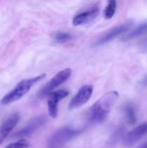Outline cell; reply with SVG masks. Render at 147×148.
I'll return each instance as SVG.
<instances>
[{
	"label": "cell",
	"mask_w": 147,
	"mask_h": 148,
	"mask_svg": "<svg viewBox=\"0 0 147 148\" xmlns=\"http://www.w3.org/2000/svg\"><path fill=\"white\" fill-rule=\"evenodd\" d=\"M119 96L120 95L117 91H110L98 99V101H96L88 110V121L92 124L103 123L116 104Z\"/></svg>",
	"instance_id": "1"
},
{
	"label": "cell",
	"mask_w": 147,
	"mask_h": 148,
	"mask_svg": "<svg viewBox=\"0 0 147 148\" xmlns=\"http://www.w3.org/2000/svg\"><path fill=\"white\" fill-rule=\"evenodd\" d=\"M45 76H46V75L42 74V75H40L35 76V77H31L29 79H24V80L19 82L11 91H10L7 95H5L2 98L1 103L3 105H8V104H10L12 102H15V101L20 100L31 89V88L35 84H36L38 82L42 80Z\"/></svg>",
	"instance_id": "2"
},
{
	"label": "cell",
	"mask_w": 147,
	"mask_h": 148,
	"mask_svg": "<svg viewBox=\"0 0 147 148\" xmlns=\"http://www.w3.org/2000/svg\"><path fill=\"white\" fill-rule=\"evenodd\" d=\"M85 128H75L72 127H64L55 131L49 139L48 147L49 148H59L69 140L83 133Z\"/></svg>",
	"instance_id": "3"
},
{
	"label": "cell",
	"mask_w": 147,
	"mask_h": 148,
	"mask_svg": "<svg viewBox=\"0 0 147 148\" xmlns=\"http://www.w3.org/2000/svg\"><path fill=\"white\" fill-rule=\"evenodd\" d=\"M71 75H72V69L69 68H67V69L60 71L43 87V88L41 90L39 95L41 97H43L45 95H49L54 89H55L57 87H59L60 85L64 83L67 80H68V78L71 76Z\"/></svg>",
	"instance_id": "4"
},
{
	"label": "cell",
	"mask_w": 147,
	"mask_h": 148,
	"mask_svg": "<svg viewBox=\"0 0 147 148\" xmlns=\"http://www.w3.org/2000/svg\"><path fill=\"white\" fill-rule=\"evenodd\" d=\"M94 92V87L92 85H84L82 86L77 94L72 98V100L69 102L68 108L70 110L78 108L84 104H86L89 99L91 98Z\"/></svg>",
	"instance_id": "5"
},
{
	"label": "cell",
	"mask_w": 147,
	"mask_h": 148,
	"mask_svg": "<svg viewBox=\"0 0 147 148\" xmlns=\"http://www.w3.org/2000/svg\"><path fill=\"white\" fill-rule=\"evenodd\" d=\"M68 92L67 90H57L55 92H51L49 95L48 97V101H47V105H48V112L50 117L52 118H56L57 114H58V104L59 102L66 98L68 95Z\"/></svg>",
	"instance_id": "6"
},
{
	"label": "cell",
	"mask_w": 147,
	"mask_h": 148,
	"mask_svg": "<svg viewBox=\"0 0 147 148\" xmlns=\"http://www.w3.org/2000/svg\"><path fill=\"white\" fill-rule=\"evenodd\" d=\"M46 121H47V119L43 115H40V116L33 118L31 121H29V122L25 127H23L21 130L16 132L15 134L14 137L21 138V137H26V136L32 134L35 131H36L38 128H40L46 122Z\"/></svg>",
	"instance_id": "7"
},
{
	"label": "cell",
	"mask_w": 147,
	"mask_h": 148,
	"mask_svg": "<svg viewBox=\"0 0 147 148\" xmlns=\"http://www.w3.org/2000/svg\"><path fill=\"white\" fill-rule=\"evenodd\" d=\"M147 134V122H145L134 129L129 131L124 137V145L126 147H131L138 142L141 138H143Z\"/></svg>",
	"instance_id": "8"
},
{
	"label": "cell",
	"mask_w": 147,
	"mask_h": 148,
	"mask_svg": "<svg viewBox=\"0 0 147 148\" xmlns=\"http://www.w3.org/2000/svg\"><path fill=\"white\" fill-rule=\"evenodd\" d=\"M20 120L19 114L16 113L10 115L1 125H0V144H2L6 138L10 135L13 128L17 125Z\"/></svg>",
	"instance_id": "9"
},
{
	"label": "cell",
	"mask_w": 147,
	"mask_h": 148,
	"mask_svg": "<svg viewBox=\"0 0 147 148\" xmlns=\"http://www.w3.org/2000/svg\"><path fill=\"white\" fill-rule=\"evenodd\" d=\"M131 23H126V24H122V25H120V26H117V27H114L112 29L108 30L107 33H105L98 41L97 42L95 43V45H102L104 43H107L108 42H110L111 40L114 39L116 36H120V34L124 33L126 30H127L130 27Z\"/></svg>",
	"instance_id": "10"
},
{
	"label": "cell",
	"mask_w": 147,
	"mask_h": 148,
	"mask_svg": "<svg viewBox=\"0 0 147 148\" xmlns=\"http://www.w3.org/2000/svg\"><path fill=\"white\" fill-rule=\"evenodd\" d=\"M98 14H99V9L96 7L93 8L92 10H87L85 12L80 13L73 18V24L75 26H80V25L89 23L90 22H92L96 18Z\"/></svg>",
	"instance_id": "11"
},
{
	"label": "cell",
	"mask_w": 147,
	"mask_h": 148,
	"mask_svg": "<svg viewBox=\"0 0 147 148\" xmlns=\"http://www.w3.org/2000/svg\"><path fill=\"white\" fill-rule=\"evenodd\" d=\"M147 31V22L146 23H142L141 25H139V27L135 28L132 32H130L129 34L126 35L125 37L123 38V40L125 41H129V40H132L133 38H136L141 35H143L145 32Z\"/></svg>",
	"instance_id": "12"
},
{
	"label": "cell",
	"mask_w": 147,
	"mask_h": 148,
	"mask_svg": "<svg viewBox=\"0 0 147 148\" xmlns=\"http://www.w3.org/2000/svg\"><path fill=\"white\" fill-rule=\"evenodd\" d=\"M125 114H126V121L130 125L135 124L136 121H137V117H136V110L133 104L128 103L126 105L125 108H124Z\"/></svg>",
	"instance_id": "13"
},
{
	"label": "cell",
	"mask_w": 147,
	"mask_h": 148,
	"mask_svg": "<svg viewBox=\"0 0 147 148\" xmlns=\"http://www.w3.org/2000/svg\"><path fill=\"white\" fill-rule=\"evenodd\" d=\"M116 7H117L116 0H108L107 6L104 11V15L107 19H110L114 16L116 11Z\"/></svg>",
	"instance_id": "14"
},
{
	"label": "cell",
	"mask_w": 147,
	"mask_h": 148,
	"mask_svg": "<svg viewBox=\"0 0 147 148\" xmlns=\"http://www.w3.org/2000/svg\"><path fill=\"white\" fill-rule=\"evenodd\" d=\"M73 38L72 35L66 32H58L55 36V41L58 43H64L70 41Z\"/></svg>",
	"instance_id": "15"
},
{
	"label": "cell",
	"mask_w": 147,
	"mask_h": 148,
	"mask_svg": "<svg viewBox=\"0 0 147 148\" xmlns=\"http://www.w3.org/2000/svg\"><path fill=\"white\" fill-rule=\"evenodd\" d=\"M29 146V142L26 140H21L17 142L11 143L8 145L5 148H28Z\"/></svg>",
	"instance_id": "16"
},
{
	"label": "cell",
	"mask_w": 147,
	"mask_h": 148,
	"mask_svg": "<svg viewBox=\"0 0 147 148\" xmlns=\"http://www.w3.org/2000/svg\"><path fill=\"white\" fill-rule=\"evenodd\" d=\"M139 148H147V142L144 143L143 145H141V146H140Z\"/></svg>",
	"instance_id": "17"
},
{
	"label": "cell",
	"mask_w": 147,
	"mask_h": 148,
	"mask_svg": "<svg viewBox=\"0 0 147 148\" xmlns=\"http://www.w3.org/2000/svg\"><path fill=\"white\" fill-rule=\"evenodd\" d=\"M143 85H145V86H147V76L144 79V81H143Z\"/></svg>",
	"instance_id": "18"
}]
</instances>
